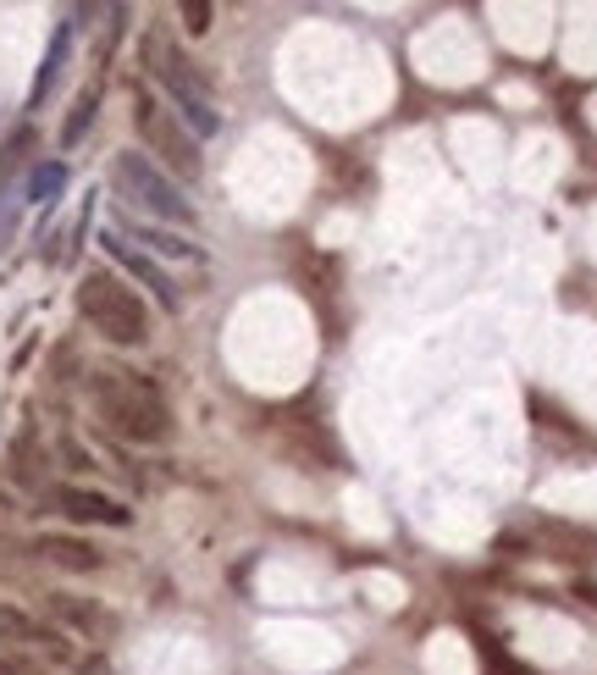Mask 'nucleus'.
Wrapping results in <instances>:
<instances>
[{
    "label": "nucleus",
    "instance_id": "nucleus-1",
    "mask_svg": "<svg viewBox=\"0 0 597 675\" xmlns=\"http://www.w3.org/2000/svg\"><path fill=\"white\" fill-rule=\"evenodd\" d=\"M89 399H95V415L128 443H166L172 438V410L139 371H123V365L95 371Z\"/></svg>",
    "mask_w": 597,
    "mask_h": 675
},
{
    "label": "nucleus",
    "instance_id": "nucleus-2",
    "mask_svg": "<svg viewBox=\"0 0 597 675\" xmlns=\"http://www.w3.org/2000/svg\"><path fill=\"white\" fill-rule=\"evenodd\" d=\"M78 311H84V322H89L95 333L123 343V349H134V343L149 338L145 300H139L123 277H111V272H89V277L78 283Z\"/></svg>",
    "mask_w": 597,
    "mask_h": 675
},
{
    "label": "nucleus",
    "instance_id": "nucleus-3",
    "mask_svg": "<svg viewBox=\"0 0 597 675\" xmlns=\"http://www.w3.org/2000/svg\"><path fill=\"white\" fill-rule=\"evenodd\" d=\"M111 183H117V194H123L128 205H139V211L155 216V222H177V227L194 222V205L183 199V188L155 167L149 156H139V150H128V156L111 162Z\"/></svg>",
    "mask_w": 597,
    "mask_h": 675
},
{
    "label": "nucleus",
    "instance_id": "nucleus-4",
    "mask_svg": "<svg viewBox=\"0 0 597 675\" xmlns=\"http://www.w3.org/2000/svg\"><path fill=\"white\" fill-rule=\"evenodd\" d=\"M149 67H155V78L166 84V95L177 100V111L188 117V128L194 134H216L222 128V117H216V106H211V89H205V78L194 72V61L172 45V39H149Z\"/></svg>",
    "mask_w": 597,
    "mask_h": 675
},
{
    "label": "nucleus",
    "instance_id": "nucleus-5",
    "mask_svg": "<svg viewBox=\"0 0 597 675\" xmlns=\"http://www.w3.org/2000/svg\"><path fill=\"white\" fill-rule=\"evenodd\" d=\"M139 134H145L149 156H160L177 177H194V172H199V145H194V134H188L160 100H149V95H139Z\"/></svg>",
    "mask_w": 597,
    "mask_h": 675
},
{
    "label": "nucleus",
    "instance_id": "nucleus-6",
    "mask_svg": "<svg viewBox=\"0 0 597 675\" xmlns=\"http://www.w3.org/2000/svg\"><path fill=\"white\" fill-rule=\"evenodd\" d=\"M56 509L67 520H100V526H128V509L106 493H89V488H56Z\"/></svg>",
    "mask_w": 597,
    "mask_h": 675
},
{
    "label": "nucleus",
    "instance_id": "nucleus-7",
    "mask_svg": "<svg viewBox=\"0 0 597 675\" xmlns=\"http://www.w3.org/2000/svg\"><path fill=\"white\" fill-rule=\"evenodd\" d=\"M33 548H39L50 565H61V570H100V548L84 542V537H61V531H50V537H39Z\"/></svg>",
    "mask_w": 597,
    "mask_h": 675
},
{
    "label": "nucleus",
    "instance_id": "nucleus-8",
    "mask_svg": "<svg viewBox=\"0 0 597 675\" xmlns=\"http://www.w3.org/2000/svg\"><path fill=\"white\" fill-rule=\"evenodd\" d=\"M106 250H111V255H117V261H123V266H128V272H134L139 283H149V288L160 294V305H166V311L177 305V288H172V277H166V272H160V266H155L149 255H139V250H128V244H123L117 233L106 238Z\"/></svg>",
    "mask_w": 597,
    "mask_h": 675
},
{
    "label": "nucleus",
    "instance_id": "nucleus-9",
    "mask_svg": "<svg viewBox=\"0 0 597 675\" xmlns=\"http://www.w3.org/2000/svg\"><path fill=\"white\" fill-rule=\"evenodd\" d=\"M50 615L67 620V626H78V632H89V637L111 632V615L100 604H89V598H50Z\"/></svg>",
    "mask_w": 597,
    "mask_h": 675
},
{
    "label": "nucleus",
    "instance_id": "nucleus-10",
    "mask_svg": "<svg viewBox=\"0 0 597 675\" xmlns=\"http://www.w3.org/2000/svg\"><path fill=\"white\" fill-rule=\"evenodd\" d=\"M61 188H67V167H61V162H45V167L28 172V199H33V205H50Z\"/></svg>",
    "mask_w": 597,
    "mask_h": 675
},
{
    "label": "nucleus",
    "instance_id": "nucleus-11",
    "mask_svg": "<svg viewBox=\"0 0 597 675\" xmlns=\"http://www.w3.org/2000/svg\"><path fill=\"white\" fill-rule=\"evenodd\" d=\"M95 106H100V89H84L78 95V106H72V117H67V128H61V145L72 150L84 134H89V123H95Z\"/></svg>",
    "mask_w": 597,
    "mask_h": 675
},
{
    "label": "nucleus",
    "instance_id": "nucleus-12",
    "mask_svg": "<svg viewBox=\"0 0 597 675\" xmlns=\"http://www.w3.org/2000/svg\"><path fill=\"white\" fill-rule=\"evenodd\" d=\"M0 637H28V643H56V637H45L22 609H11V604H0Z\"/></svg>",
    "mask_w": 597,
    "mask_h": 675
},
{
    "label": "nucleus",
    "instance_id": "nucleus-13",
    "mask_svg": "<svg viewBox=\"0 0 597 675\" xmlns=\"http://www.w3.org/2000/svg\"><path fill=\"white\" fill-rule=\"evenodd\" d=\"M61 61H67V28L56 33V45H50V56H45V67H39V84H33V106L50 95V78L61 72Z\"/></svg>",
    "mask_w": 597,
    "mask_h": 675
},
{
    "label": "nucleus",
    "instance_id": "nucleus-14",
    "mask_svg": "<svg viewBox=\"0 0 597 675\" xmlns=\"http://www.w3.org/2000/svg\"><path fill=\"white\" fill-rule=\"evenodd\" d=\"M139 238H145L149 250H160V255H177V261H188V255H194V244H188V238H172V233H160V227H139Z\"/></svg>",
    "mask_w": 597,
    "mask_h": 675
},
{
    "label": "nucleus",
    "instance_id": "nucleus-15",
    "mask_svg": "<svg viewBox=\"0 0 597 675\" xmlns=\"http://www.w3.org/2000/svg\"><path fill=\"white\" fill-rule=\"evenodd\" d=\"M183 22H188V33H205V28H211V6H205V0H188V6H183Z\"/></svg>",
    "mask_w": 597,
    "mask_h": 675
},
{
    "label": "nucleus",
    "instance_id": "nucleus-16",
    "mask_svg": "<svg viewBox=\"0 0 597 675\" xmlns=\"http://www.w3.org/2000/svg\"><path fill=\"white\" fill-rule=\"evenodd\" d=\"M487 671H492V675H531V671H526V665H515V659H503V654H498L492 643H487Z\"/></svg>",
    "mask_w": 597,
    "mask_h": 675
},
{
    "label": "nucleus",
    "instance_id": "nucleus-17",
    "mask_svg": "<svg viewBox=\"0 0 597 675\" xmlns=\"http://www.w3.org/2000/svg\"><path fill=\"white\" fill-rule=\"evenodd\" d=\"M0 675H28V665H22V659H6V654H0Z\"/></svg>",
    "mask_w": 597,
    "mask_h": 675
}]
</instances>
